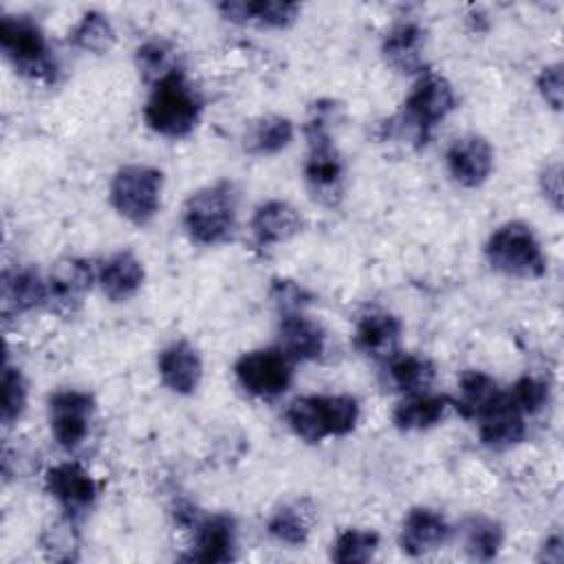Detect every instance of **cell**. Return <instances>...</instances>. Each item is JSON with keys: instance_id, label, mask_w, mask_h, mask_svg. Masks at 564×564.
Listing matches in <instances>:
<instances>
[{"instance_id": "d6a6232c", "label": "cell", "mask_w": 564, "mask_h": 564, "mask_svg": "<svg viewBox=\"0 0 564 564\" xmlns=\"http://www.w3.org/2000/svg\"><path fill=\"white\" fill-rule=\"evenodd\" d=\"M137 68L143 77V82L148 84H156L159 79H163L165 75L174 73L176 66V53L172 48V44H167L165 40H148L137 48Z\"/></svg>"}, {"instance_id": "484cf974", "label": "cell", "mask_w": 564, "mask_h": 564, "mask_svg": "<svg viewBox=\"0 0 564 564\" xmlns=\"http://www.w3.org/2000/svg\"><path fill=\"white\" fill-rule=\"evenodd\" d=\"M386 383L405 394L425 392V388L434 379V364L427 357L414 352H394L390 359L383 361Z\"/></svg>"}, {"instance_id": "5b68a950", "label": "cell", "mask_w": 564, "mask_h": 564, "mask_svg": "<svg viewBox=\"0 0 564 564\" xmlns=\"http://www.w3.org/2000/svg\"><path fill=\"white\" fill-rule=\"evenodd\" d=\"M0 46L20 75L46 84L55 82L59 70L55 55L42 29L29 15L0 18Z\"/></svg>"}, {"instance_id": "74e56055", "label": "cell", "mask_w": 564, "mask_h": 564, "mask_svg": "<svg viewBox=\"0 0 564 564\" xmlns=\"http://www.w3.org/2000/svg\"><path fill=\"white\" fill-rule=\"evenodd\" d=\"M538 90L553 110L562 108V64H551L542 68V73L538 75Z\"/></svg>"}, {"instance_id": "3957f363", "label": "cell", "mask_w": 564, "mask_h": 564, "mask_svg": "<svg viewBox=\"0 0 564 564\" xmlns=\"http://www.w3.org/2000/svg\"><path fill=\"white\" fill-rule=\"evenodd\" d=\"M330 112L333 104H315L304 128L308 139V156L304 163L306 185L313 198L324 205H337L344 194V163L328 132Z\"/></svg>"}, {"instance_id": "1f68e13d", "label": "cell", "mask_w": 564, "mask_h": 564, "mask_svg": "<svg viewBox=\"0 0 564 564\" xmlns=\"http://www.w3.org/2000/svg\"><path fill=\"white\" fill-rule=\"evenodd\" d=\"M379 549V535L370 529H346L337 535L330 557L337 564H364Z\"/></svg>"}, {"instance_id": "f35d334b", "label": "cell", "mask_w": 564, "mask_h": 564, "mask_svg": "<svg viewBox=\"0 0 564 564\" xmlns=\"http://www.w3.org/2000/svg\"><path fill=\"white\" fill-rule=\"evenodd\" d=\"M540 189L544 194V198L560 209L562 207V167L560 163H551L542 170L540 174Z\"/></svg>"}, {"instance_id": "8d00e7d4", "label": "cell", "mask_w": 564, "mask_h": 564, "mask_svg": "<svg viewBox=\"0 0 564 564\" xmlns=\"http://www.w3.org/2000/svg\"><path fill=\"white\" fill-rule=\"evenodd\" d=\"M269 295L273 304L280 308V315L302 311L311 302L308 291L293 280H273Z\"/></svg>"}, {"instance_id": "7402d4cb", "label": "cell", "mask_w": 564, "mask_h": 564, "mask_svg": "<svg viewBox=\"0 0 564 564\" xmlns=\"http://www.w3.org/2000/svg\"><path fill=\"white\" fill-rule=\"evenodd\" d=\"M251 234L260 247L291 240L302 229L300 212L286 200H267L251 216Z\"/></svg>"}, {"instance_id": "cb8c5ba5", "label": "cell", "mask_w": 564, "mask_h": 564, "mask_svg": "<svg viewBox=\"0 0 564 564\" xmlns=\"http://www.w3.org/2000/svg\"><path fill=\"white\" fill-rule=\"evenodd\" d=\"M143 264L130 251H117L108 260H104L97 269V282L108 300L126 302L130 300L143 284Z\"/></svg>"}, {"instance_id": "277c9868", "label": "cell", "mask_w": 564, "mask_h": 564, "mask_svg": "<svg viewBox=\"0 0 564 564\" xmlns=\"http://www.w3.org/2000/svg\"><path fill=\"white\" fill-rule=\"evenodd\" d=\"M240 194L231 181H216L194 192L183 207V225L198 245H220L231 238Z\"/></svg>"}, {"instance_id": "e575fe53", "label": "cell", "mask_w": 564, "mask_h": 564, "mask_svg": "<svg viewBox=\"0 0 564 564\" xmlns=\"http://www.w3.org/2000/svg\"><path fill=\"white\" fill-rule=\"evenodd\" d=\"M509 397L520 408V412L524 416H533V414L542 412L549 403V383L540 377L524 375L511 386Z\"/></svg>"}, {"instance_id": "ba28073f", "label": "cell", "mask_w": 564, "mask_h": 564, "mask_svg": "<svg viewBox=\"0 0 564 564\" xmlns=\"http://www.w3.org/2000/svg\"><path fill=\"white\" fill-rule=\"evenodd\" d=\"M163 174L150 165H123L110 183V203L119 216L134 225H148L161 205Z\"/></svg>"}, {"instance_id": "ffe728a7", "label": "cell", "mask_w": 564, "mask_h": 564, "mask_svg": "<svg viewBox=\"0 0 564 564\" xmlns=\"http://www.w3.org/2000/svg\"><path fill=\"white\" fill-rule=\"evenodd\" d=\"M0 300L4 317L29 313L46 304V280L29 267L7 269L0 282Z\"/></svg>"}, {"instance_id": "9a60e30c", "label": "cell", "mask_w": 564, "mask_h": 564, "mask_svg": "<svg viewBox=\"0 0 564 564\" xmlns=\"http://www.w3.org/2000/svg\"><path fill=\"white\" fill-rule=\"evenodd\" d=\"M445 161L456 183L463 187H480L494 170V150L487 139L469 134L449 145Z\"/></svg>"}, {"instance_id": "9c48e42d", "label": "cell", "mask_w": 564, "mask_h": 564, "mask_svg": "<svg viewBox=\"0 0 564 564\" xmlns=\"http://www.w3.org/2000/svg\"><path fill=\"white\" fill-rule=\"evenodd\" d=\"M234 375L249 394L273 399L289 390L293 381V361L280 348H258L238 357Z\"/></svg>"}, {"instance_id": "5bb4252c", "label": "cell", "mask_w": 564, "mask_h": 564, "mask_svg": "<svg viewBox=\"0 0 564 564\" xmlns=\"http://www.w3.org/2000/svg\"><path fill=\"white\" fill-rule=\"evenodd\" d=\"M478 434L482 445L491 449H507L511 445H518L527 434L524 414L520 408L511 401L509 392H502L494 399L491 405H487L478 416Z\"/></svg>"}, {"instance_id": "836d02e7", "label": "cell", "mask_w": 564, "mask_h": 564, "mask_svg": "<svg viewBox=\"0 0 564 564\" xmlns=\"http://www.w3.org/2000/svg\"><path fill=\"white\" fill-rule=\"evenodd\" d=\"M26 381L20 368L4 364L2 368V405H0V421L4 427L13 425L22 412L26 410Z\"/></svg>"}, {"instance_id": "7c38bea8", "label": "cell", "mask_w": 564, "mask_h": 564, "mask_svg": "<svg viewBox=\"0 0 564 564\" xmlns=\"http://www.w3.org/2000/svg\"><path fill=\"white\" fill-rule=\"evenodd\" d=\"M46 491L53 496V500L62 507L66 518L77 520L86 516V511L93 507L97 498V485L93 476L73 460L53 465L46 471Z\"/></svg>"}, {"instance_id": "d4e9b609", "label": "cell", "mask_w": 564, "mask_h": 564, "mask_svg": "<svg viewBox=\"0 0 564 564\" xmlns=\"http://www.w3.org/2000/svg\"><path fill=\"white\" fill-rule=\"evenodd\" d=\"M449 408H454L452 399L445 394H427V392H416L403 399L394 412H392V423L401 432H419V430H430L438 425Z\"/></svg>"}, {"instance_id": "8992f818", "label": "cell", "mask_w": 564, "mask_h": 564, "mask_svg": "<svg viewBox=\"0 0 564 564\" xmlns=\"http://www.w3.org/2000/svg\"><path fill=\"white\" fill-rule=\"evenodd\" d=\"M456 95L452 84L436 73H421L410 95L403 101L401 115L390 121L399 132H405L412 141L425 143L432 130L454 110Z\"/></svg>"}, {"instance_id": "f546056e", "label": "cell", "mask_w": 564, "mask_h": 564, "mask_svg": "<svg viewBox=\"0 0 564 564\" xmlns=\"http://www.w3.org/2000/svg\"><path fill=\"white\" fill-rule=\"evenodd\" d=\"M505 531L500 522L485 518V516H471L463 524V544L469 557L487 562L494 560L502 546Z\"/></svg>"}, {"instance_id": "44dd1931", "label": "cell", "mask_w": 564, "mask_h": 564, "mask_svg": "<svg viewBox=\"0 0 564 564\" xmlns=\"http://www.w3.org/2000/svg\"><path fill=\"white\" fill-rule=\"evenodd\" d=\"M218 11L236 24L284 29L297 20L300 4L282 0H227L218 4Z\"/></svg>"}, {"instance_id": "e0dca14e", "label": "cell", "mask_w": 564, "mask_h": 564, "mask_svg": "<svg viewBox=\"0 0 564 564\" xmlns=\"http://www.w3.org/2000/svg\"><path fill=\"white\" fill-rule=\"evenodd\" d=\"M449 524L447 520L430 507H414L408 511L401 524L399 533V544L403 553L412 557H421L425 553L436 551L443 546L449 538Z\"/></svg>"}, {"instance_id": "30bf717a", "label": "cell", "mask_w": 564, "mask_h": 564, "mask_svg": "<svg viewBox=\"0 0 564 564\" xmlns=\"http://www.w3.org/2000/svg\"><path fill=\"white\" fill-rule=\"evenodd\" d=\"M95 414L93 394L75 388L57 390L48 397V423L51 434L59 447L73 452L77 449L88 432Z\"/></svg>"}, {"instance_id": "4dcf8cb0", "label": "cell", "mask_w": 564, "mask_h": 564, "mask_svg": "<svg viewBox=\"0 0 564 564\" xmlns=\"http://www.w3.org/2000/svg\"><path fill=\"white\" fill-rule=\"evenodd\" d=\"M70 40L77 48L88 53H106L112 48L117 35L110 24V20L99 11H88L82 15V20L75 24Z\"/></svg>"}, {"instance_id": "52a82bcc", "label": "cell", "mask_w": 564, "mask_h": 564, "mask_svg": "<svg viewBox=\"0 0 564 564\" xmlns=\"http://www.w3.org/2000/svg\"><path fill=\"white\" fill-rule=\"evenodd\" d=\"M491 269L513 278H540L546 273V258L527 223L509 220L500 225L485 245Z\"/></svg>"}, {"instance_id": "4316f807", "label": "cell", "mask_w": 564, "mask_h": 564, "mask_svg": "<svg viewBox=\"0 0 564 564\" xmlns=\"http://www.w3.org/2000/svg\"><path fill=\"white\" fill-rule=\"evenodd\" d=\"M293 141V123L280 115H267L251 121L245 130L242 145L253 156H269Z\"/></svg>"}, {"instance_id": "6da1fadb", "label": "cell", "mask_w": 564, "mask_h": 564, "mask_svg": "<svg viewBox=\"0 0 564 564\" xmlns=\"http://www.w3.org/2000/svg\"><path fill=\"white\" fill-rule=\"evenodd\" d=\"M200 112L203 99L198 90L189 84L185 73L176 68L152 86L143 108V119L156 134L181 139L196 128Z\"/></svg>"}, {"instance_id": "d590c367", "label": "cell", "mask_w": 564, "mask_h": 564, "mask_svg": "<svg viewBox=\"0 0 564 564\" xmlns=\"http://www.w3.org/2000/svg\"><path fill=\"white\" fill-rule=\"evenodd\" d=\"M42 549L48 560H57V562L75 560L77 535L73 531V520L66 518L64 522H57L51 529H46L42 535Z\"/></svg>"}, {"instance_id": "ac0fdd59", "label": "cell", "mask_w": 564, "mask_h": 564, "mask_svg": "<svg viewBox=\"0 0 564 564\" xmlns=\"http://www.w3.org/2000/svg\"><path fill=\"white\" fill-rule=\"evenodd\" d=\"M161 381L176 394H192L203 379V361L194 346L174 341L159 352L156 359Z\"/></svg>"}, {"instance_id": "4fadbf2b", "label": "cell", "mask_w": 564, "mask_h": 564, "mask_svg": "<svg viewBox=\"0 0 564 564\" xmlns=\"http://www.w3.org/2000/svg\"><path fill=\"white\" fill-rule=\"evenodd\" d=\"M194 531V546L185 555L192 562H207V564H223L236 557V522L227 513L200 516Z\"/></svg>"}, {"instance_id": "7a4b0ae2", "label": "cell", "mask_w": 564, "mask_h": 564, "mask_svg": "<svg viewBox=\"0 0 564 564\" xmlns=\"http://www.w3.org/2000/svg\"><path fill=\"white\" fill-rule=\"evenodd\" d=\"M284 419L295 436L319 443L326 436L350 434L359 421V403L350 394H308L293 399Z\"/></svg>"}, {"instance_id": "603a6c76", "label": "cell", "mask_w": 564, "mask_h": 564, "mask_svg": "<svg viewBox=\"0 0 564 564\" xmlns=\"http://www.w3.org/2000/svg\"><path fill=\"white\" fill-rule=\"evenodd\" d=\"M425 31L416 22L397 24L383 40V57L386 62L403 75L425 73Z\"/></svg>"}, {"instance_id": "d6986e66", "label": "cell", "mask_w": 564, "mask_h": 564, "mask_svg": "<svg viewBox=\"0 0 564 564\" xmlns=\"http://www.w3.org/2000/svg\"><path fill=\"white\" fill-rule=\"evenodd\" d=\"M401 319L392 313L372 311L366 313L355 328V346L375 361H386L399 352L401 341Z\"/></svg>"}, {"instance_id": "83f0119b", "label": "cell", "mask_w": 564, "mask_h": 564, "mask_svg": "<svg viewBox=\"0 0 564 564\" xmlns=\"http://www.w3.org/2000/svg\"><path fill=\"white\" fill-rule=\"evenodd\" d=\"M313 527V505L308 500H295L289 505H282L267 524V531L273 540L289 544V546H302Z\"/></svg>"}, {"instance_id": "f1b7e54d", "label": "cell", "mask_w": 564, "mask_h": 564, "mask_svg": "<svg viewBox=\"0 0 564 564\" xmlns=\"http://www.w3.org/2000/svg\"><path fill=\"white\" fill-rule=\"evenodd\" d=\"M498 394H500V388L494 377L480 370H467L460 375L458 399H452V403L463 416L476 419L487 405L494 403Z\"/></svg>"}, {"instance_id": "2e32d148", "label": "cell", "mask_w": 564, "mask_h": 564, "mask_svg": "<svg viewBox=\"0 0 564 564\" xmlns=\"http://www.w3.org/2000/svg\"><path fill=\"white\" fill-rule=\"evenodd\" d=\"M278 348L291 361H313L326 350L324 328L304 311L282 313L278 324Z\"/></svg>"}, {"instance_id": "8fae6325", "label": "cell", "mask_w": 564, "mask_h": 564, "mask_svg": "<svg viewBox=\"0 0 564 564\" xmlns=\"http://www.w3.org/2000/svg\"><path fill=\"white\" fill-rule=\"evenodd\" d=\"M95 280L97 269L88 260L66 258L57 262L46 278V306L57 315L73 317Z\"/></svg>"}]
</instances>
